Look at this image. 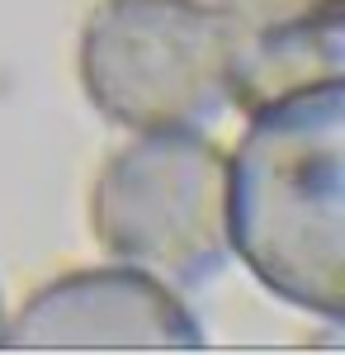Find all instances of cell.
<instances>
[{
    "label": "cell",
    "instance_id": "8992f818",
    "mask_svg": "<svg viewBox=\"0 0 345 355\" xmlns=\"http://www.w3.org/2000/svg\"><path fill=\"white\" fill-rule=\"evenodd\" d=\"M0 336H5V303H0Z\"/></svg>",
    "mask_w": 345,
    "mask_h": 355
},
{
    "label": "cell",
    "instance_id": "6da1fadb",
    "mask_svg": "<svg viewBox=\"0 0 345 355\" xmlns=\"http://www.w3.org/2000/svg\"><path fill=\"white\" fill-rule=\"evenodd\" d=\"M345 81L298 85L251 110L222 180L227 251L293 308L345 318Z\"/></svg>",
    "mask_w": 345,
    "mask_h": 355
},
{
    "label": "cell",
    "instance_id": "5b68a950",
    "mask_svg": "<svg viewBox=\"0 0 345 355\" xmlns=\"http://www.w3.org/2000/svg\"><path fill=\"white\" fill-rule=\"evenodd\" d=\"M218 10L237 28V43H265L326 19H345V0H218Z\"/></svg>",
    "mask_w": 345,
    "mask_h": 355
},
{
    "label": "cell",
    "instance_id": "7a4b0ae2",
    "mask_svg": "<svg viewBox=\"0 0 345 355\" xmlns=\"http://www.w3.org/2000/svg\"><path fill=\"white\" fill-rule=\"evenodd\" d=\"M76 71L118 128H194L232 100L237 28L204 0H100L80 28Z\"/></svg>",
    "mask_w": 345,
    "mask_h": 355
},
{
    "label": "cell",
    "instance_id": "3957f363",
    "mask_svg": "<svg viewBox=\"0 0 345 355\" xmlns=\"http://www.w3.org/2000/svg\"><path fill=\"white\" fill-rule=\"evenodd\" d=\"M227 157L194 128H152L105 162L90 223L109 256L166 275L170 284H204L227 261L222 218Z\"/></svg>",
    "mask_w": 345,
    "mask_h": 355
},
{
    "label": "cell",
    "instance_id": "277c9868",
    "mask_svg": "<svg viewBox=\"0 0 345 355\" xmlns=\"http://www.w3.org/2000/svg\"><path fill=\"white\" fill-rule=\"evenodd\" d=\"M5 351H199L204 331L175 289L128 266L43 284L0 336Z\"/></svg>",
    "mask_w": 345,
    "mask_h": 355
}]
</instances>
